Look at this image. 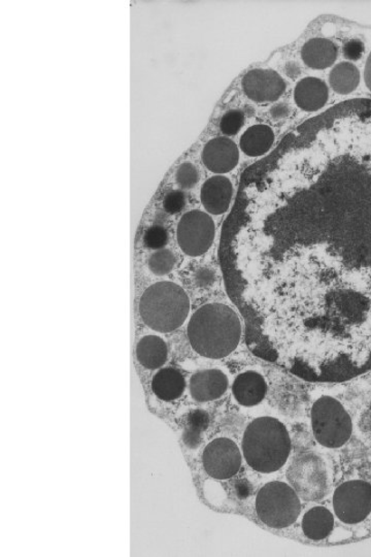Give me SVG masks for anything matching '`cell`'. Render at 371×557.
<instances>
[{
	"label": "cell",
	"mask_w": 371,
	"mask_h": 557,
	"mask_svg": "<svg viewBox=\"0 0 371 557\" xmlns=\"http://www.w3.org/2000/svg\"><path fill=\"white\" fill-rule=\"evenodd\" d=\"M226 263L244 318L281 351L371 348V107L341 111L247 184Z\"/></svg>",
	"instance_id": "obj_1"
},
{
	"label": "cell",
	"mask_w": 371,
	"mask_h": 557,
	"mask_svg": "<svg viewBox=\"0 0 371 557\" xmlns=\"http://www.w3.org/2000/svg\"><path fill=\"white\" fill-rule=\"evenodd\" d=\"M187 332L193 351L206 359L221 360L239 346L242 322L226 304L209 303L192 315Z\"/></svg>",
	"instance_id": "obj_2"
},
{
	"label": "cell",
	"mask_w": 371,
	"mask_h": 557,
	"mask_svg": "<svg viewBox=\"0 0 371 557\" xmlns=\"http://www.w3.org/2000/svg\"><path fill=\"white\" fill-rule=\"evenodd\" d=\"M290 451V436L283 423L276 418H257L244 432L243 456L257 472L269 474L280 470L287 463Z\"/></svg>",
	"instance_id": "obj_3"
},
{
	"label": "cell",
	"mask_w": 371,
	"mask_h": 557,
	"mask_svg": "<svg viewBox=\"0 0 371 557\" xmlns=\"http://www.w3.org/2000/svg\"><path fill=\"white\" fill-rule=\"evenodd\" d=\"M190 301L184 289L174 282H158L147 289L139 302V313L148 328L172 332L188 318Z\"/></svg>",
	"instance_id": "obj_4"
},
{
	"label": "cell",
	"mask_w": 371,
	"mask_h": 557,
	"mask_svg": "<svg viewBox=\"0 0 371 557\" xmlns=\"http://www.w3.org/2000/svg\"><path fill=\"white\" fill-rule=\"evenodd\" d=\"M301 504L295 490L284 482L267 483L258 493L256 512L262 522L273 529H284L299 518Z\"/></svg>",
	"instance_id": "obj_5"
},
{
	"label": "cell",
	"mask_w": 371,
	"mask_h": 557,
	"mask_svg": "<svg viewBox=\"0 0 371 557\" xmlns=\"http://www.w3.org/2000/svg\"><path fill=\"white\" fill-rule=\"evenodd\" d=\"M311 427L319 444L328 448H338L352 436L350 415L338 399L330 397L319 399L311 408Z\"/></svg>",
	"instance_id": "obj_6"
},
{
	"label": "cell",
	"mask_w": 371,
	"mask_h": 557,
	"mask_svg": "<svg viewBox=\"0 0 371 557\" xmlns=\"http://www.w3.org/2000/svg\"><path fill=\"white\" fill-rule=\"evenodd\" d=\"M216 227L211 216L202 211L186 213L177 225V243L192 257L204 255L212 247Z\"/></svg>",
	"instance_id": "obj_7"
},
{
	"label": "cell",
	"mask_w": 371,
	"mask_h": 557,
	"mask_svg": "<svg viewBox=\"0 0 371 557\" xmlns=\"http://www.w3.org/2000/svg\"><path fill=\"white\" fill-rule=\"evenodd\" d=\"M333 508L340 522L362 523L371 514V485L362 480L344 483L334 493Z\"/></svg>",
	"instance_id": "obj_8"
},
{
	"label": "cell",
	"mask_w": 371,
	"mask_h": 557,
	"mask_svg": "<svg viewBox=\"0 0 371 557\" xmlns=\"http://www.w3.org/2000/svg\"><path fill=\"white\" fill-rule=\"evenodd\" d=\"M205 470L211 477L226 480L235 476L242 466L237 445L227 437H218L206 446L203 455Z\"/></svg>",
	"instance_id": "obj_9"
},
{
	"label": "cell",
	"mask_w": 371,
	"mask_h": 557,
	"mask_svg": "<svg viewBox=\"0 0 371 557\" xmlns=\"http://www.w3.org/2000/svg\"><path fill=\"white\" fill-rule=\"evenodd\" d=\"M244 93L252 101L266 102L278 101L286 91V83L280 74L270 70L249 72L243 79Z\"/></svg>",
	"instance_id": "obj_10"
},
{
	"label": "cell",
	"mask_w": 371,
	"mask_h": 557,
	"mask_svg": "<svg viewBox=\"0 0 371 557\" xmlns=\"http://www.w3.org/2000/svg\"><path fill=\"white\" fill-rule=\"evenodd\" d=\"M239 148L227 138L213 139L204 149L205 166L216 174H225L239 163Z\"/></svg>",
	"instance_id": "obj_11"
},
{
	"label": "cell",
	"mask_w": 371,
	"mask_h": 557,
	"mask_svg": "<svg viewBox=\"0 0 371 557\" xmlns=\"http://www.w3.org/2000/svg\"><path fill=\"white\" fill-rule=\"evenodd\" d=\"M191 397L197 402H212L220 399L228 389V378L219 370L197 371L190 379Z\"/></svg>",
	"instance_id": "obj_12"
},
{
	"label": "cell",
	"mask_w": 371,
	"mask_h": 557,
	"mask_svg": "<svg viewBox=\"0 0 371 557\" xmlns=\"http://www.w3.org/2000/svg\"><path fill=\"white\" fill-rule=\"evenodd\" d=\"M233 195L232 182L226 177L214 176L203 186L202 202L207 212L221 215L228 210Z\"/></svg>",
	"instance_id": "obj_13"
},
{
	"label": "cell",
	"mask_w": 371,
	"mask_h": 557,
	"mask_svg": "<svg viewBox=\"0 0 371 557\" xmlns=\"http://www.w3.org/2000/svg\"><path fill=\"white\" fill-rule=\"evenodd\" d=\"M267 385L264 378L256 371H246L234 380L233 392L237 403L252 407L262 402L265 398Z\"/></svg>",
	"instance_id": "obj_14"
},
{
	"label": "cell",
	"mask_w": 371,
	"mask_h": 557,
	"mask_svg": "<svg viewBox=\"0 0 371 557\" xmlns=\"http://www.w3.org/2000/svg\"><path fill=\"white\" fill-rule=\"evenodd\" d=\"M328 87L320 79L306 78L296 85L294 99L300 109L316 111L322 109L328 101Z\"/></svg>",
	"instance_id": "obj_15"
},
{
	"label": "cell",
	"mask_w": 371,
	"mask_h": 557,
	"mask_svg": "<svg viewBox=\"0 0 371 557\" xmlns=\"http://www.w3.org/2000/svg\"><path fill=\"white\" fill-rule=\"evenodd\" d=\"M301 57L309 68L325 70L336 62L338 48L331 41L326 39H313L304 43Z\"/></svg>",
	"instance_id": "obj_16"
},
{
	"label": "cell",
	"mask_w": 371,
	"mask_h": 557,
	"mask_svg": "<svg viewBox=\"0 0 371 557\" xmlns=\"http://www.w3.org/2000/svg\"><path fill=\"white\" fill-rule=\"evenodd\" d=\"M185 389V378L181 371L176 369H162L157 371L152 380V390L155 396L165 402H172L181 398Z\"/></svg>",
	"instance_id": "obj_17"
},
{
	"label": "cell",
	"mask_w": 371,
	"mask_h": 557,
	"mask_svg": "<svg viewBox=\"0 0 371 557\" xmlns=\"http://www.w3.org/2000/svg\"><path fill=\"white\" fill-rule=\"evenodd\" d=\"M137 358L140 365L147 370L159 369L167 360V346L157 336H146L138 341Z\"/></svg>",
	"instance_id": "obj_18"
},
{
	"label": "cell",
	"mask_w": 371,
	"mask_h": 557,
	"mask_svg": "<svg viewBox=\"0 0 371 557\" xmlns=\"http://www.w3.org/2000/svg\"><path fill=\"white\" fill-rule=\"evenodd\" d=\"M273 140L274 133L270 126L257 124L243 133L241 139V149L251 158H257L270 151Z\"/></svg>",
	"instance_id": "obj_19"
},
{
	"label": "cell",
	"mask_w": 371,
	"mask_h": 557,
	"mask_svg": "<svg viewBox=\"0 0 371 557\" xmlns=\"http://www.w3.org/2000/svg\"><path fill=\"white\" fill-rule=\"evenodd\" d=\"M334 526V518L331 512L323 507L310 509L302 519L304 534L314 541L328 538Z\"/></svg>",
	"instance_id": "obj_20"
},
{
	"label": "cell",
	"mask_w": 371,
	"mask_h": 557,
	"mask_svg": "<svg viewBox=\"0 0 371 557\" xmlns=\"http://www.w3.org/2000/svg\"><path fill=\"white\" fill-rule=\"evenodd\" d=\"M329 83L339 94L352 93L360 83V72L353 63L341 62L330 72Z\"/></svg>",
	"instance_id": "obj_21"
},
{
	"label": "cell",
	"mask_w": 371,
	"mask_h": 557,
	"mask_svg": "<svg viewBox=\"0 0 371 557\" xmlns=\"http://www.w3.org/2000/svg\"><path fill=\"white\" fill-rule=\"evenodd\" d=\"M209 427V416L202 410L190 413L188 426L184 433V441L189 447H196L202 440V434Z\"/></svg>",
	"instance_id": "obj_22"
},
{
	"label": "cell",
	"mask_w": 371,
	"mask_h": 557,
	"mask_svg": "<svg viewBox=\"0 0 371 557\" xmlns=\"http://www.w3.org/2000/svg\"><path fill=\"white\" fill-rule=\"evenodd\" d=\"M148 269L157 276H165L173 271L175 256L169 250L161 249L148 258Z\"/></svg>",
	"instance_id": "obj_23"
},
{
	"label": "cell",
	"mask_w": 371,
	"mask_h": 557,
	"mask_svg": "<svg viewBox=\"0 0 371 557\" xmlns=\"http://www.w3.org/2000/svg\"><path fill=\"white\" fill-rule=\"evenodd\" d=\"M243 121L244 116L243 111L237 110H229L221 119V131L226 136H235L243 128Z\"/></svg>",
	"instance_id": "obj_24"
},
{
	"label": "cell",
	"mask_w": 371,
	"mask_h": 557,
	"mask_svg": "<svg viewBox=\"0 0 371 557\" xmlns=\"http://www.w3.org/2000/svg\"><path fill=\"white\" fill-rule=\"evenodd\" d=\"M199 179L197 169L190 162H185L177 169L176 180L179 187L183 189H191L195 187Z\"/></svg>",
	"instance_id": "obj_25"
},
{
	"label": "cell",
	"mask_w": 371,
	"mask_h": 557,
	"mask_svg": "<svg viewBox=\"0 0 371 557\" xmlns=\"http://www.w3.org/2000/svg\"><path fill=\"white\" fill-rule=\"evenodd\" d=\"M144 240L147 248L160 250L167 244L166 229L159 226H152L147 230Z\"/></svg>",
	"instance_id": "obj_26"
},
{
	"label": "cell",
	"mask_w": 371,
	"mask_h": 557,
	"mask_svg": "<svg viewBox=\"0 0 371 557\" xmlns=\"http://www.w3.org/2000/svg\"><path fill=\"white\" fill-rule=\"evenodd\" d=\"M186 199L184 193L179 190L172 191L165 198L163 206L169 214H177L184 209Z\"/></svg>",
	"instance_id": "obj_27"
},
{
	"label": "cell",
	"mask_w": 371,
	"mask_h": 557,
	"mask_svg": "<svg viewBox=\"0 0 371 557\" xmlns=\"http://www.w3.org/2000/svg\"><path fill=\"white\" fill-rule=\"evenodd\" d=\"M345 55L351 61H357L365 53V46L360 41H350L346 43L344 48Z\"/></svg>",
	"instance_id": "obj_28"
},
{
	"label": "cell",
	"mask_w": 371,
	"mask_h": 557,
	"mask_svg": "<svg viewBox=\"0 0 371 557\" xmlns=\"http://www.w3.org/2000/svg\"><path fill=\"white\" fill-rule=\"evenodd\" d=\"M365 81L367 88L371 91V53L369 54L365 70Z\"/></svg>",
	"instance_id": "obj_29"
}]
</instances>
